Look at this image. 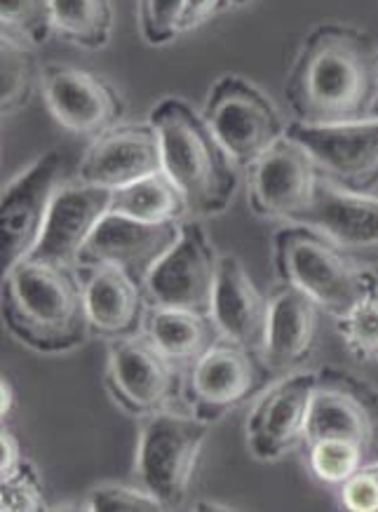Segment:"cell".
<instances>
[{
  "label": "cell",
  "instance_id": "21",
  "mask_svg": "<svg viewBox=\"0 0 378 512\" xmlns=\"http://www.w3.org/2000/svg\"><path fill=\"white\" fill-rule=\"evenodd\" d=\"M268 318L270 299L254 285L245 264L233 254L221 256L212 303V320L216 322L221 339L263 353Z\"/></svg>",
  "mask_w": 378,
  "mask_h": 512
},
{
  "label": "cell",
  "instance_id": "34",
  "mask_svg": "<svg viewBox=\"0 0 378 512\" xmlns=\"http://www.w3.org/2000/svg\"><path fill=\"white\" fill-rule=\"evenodd\" d=\"M231 5H235V0H186L179 19V33L200 29L202 24L219 17L221 12H226Z\"/></svg>",
  "mask_w": 378,
  "mask_h": 512
},
{
  "label": "cell",
  "instance_id": "30",
  "mask_svg": "<svg viewBox=\"0 0 378 512\" xmlns=\"http://www.w3.org/2000/svg\"><path fill=\"white\" fill-rule=\"evenodd\" d=\"M0 510L3 512H38L47 510L43 494V480H40L31 458L19 466L15 473L0 477Z\"/></svg>",
  "mask_w": 378,
  "mask_h": 512
},
{
  "label": "cell",
  "instance_id": "16",
  "mask_svg": "<svg viewBox=\"0 0 378 512\" xmlns=\"http://www.w3.org/2000/svg\"><path fill=\"white\" fill-rule=\"evenodd\" d=\"M184 221L148 224L108 212L80 252L78 266H116L141 287L153 268L177 245Z\"/></svg>",
  "mask_w": 378,
  "mask_h": 512
},
{
  "label": "cell",
  "instance_id": "31",
  "mask_svg": "<svg viewBox=\"0 0 378 512\" xmlns=\"http://www.w3.org/2000/svg\"><path fill=\"white\" fill-rule=\"evenodd\" d=\"M85 510L92 512H151L165 510L158 498L148 494L144 487L104 482L97 484L85 498Z\"/></svg>",
  "mask_w": 378,
  "mask_h": 512
},
{
  "label": "cell",
  "instance_id": "29",
  "mask_svg": "<svg viewBox=\"0 0 378 512\" xmlns=\"http://www.w3.org/2000/svg\"><path fill=\"white\" fill-rule=\"evenodd\" d=\"M306 449V466L310 475L320 484L339 489L357 470L367 466V456L355 444L341 440H317L303 444Z\"/></svg>",
  "mask_w": 378,
  "mask_h": 512
},
{
  "label": "cell",
  "instance_id": "9",
  "mask_svg": "<svg viewBox=\"0 0 378 512\" xmlns=\"http://www.w3.org/2000/svg\"><path fill=\"white\" fill-rule=\"evenodd\" d=\"M273 369L259 350L219 339L186 372L184 400L198 419L214 423L270 386Z\"/></svg>",
  "mask_w": 378,
  "mask_h": 512
},
{
  "label": "cell",
  "instance_id": "25",
  "mask_svg": "<svg viewBox=\"0 0 378 512\" xmlns=\"http://www.w3.org/2000/svg\"><path fill=\"white\" fill-rule=\"evenodd\" d=\"M52 33L83 50H101L113 33L111 0H50Z\"/></svg>",
  "mask_w": 378,
  "mask_h": 512
},
{
  "label": "cell",
  "instance_id": "17",
  "mask_svg": "<svg viewBox=\"0 0 378 512\" xmlns=\"http://www.w3.org/2000/svg\"><path fill=\"white\" fill-rule=\"evenodd\" d=\"M315 228L353 259L378 261V198L355 193L320 177L308 207L289 221Z\"/></svg>",
  "mask_w": 378,
  "mask_h": 512
},
{
  "label": "cell",
  "instance_id": "20",
  "mask_svg": "<svg viewBox=\"0 0 378 512\" xmlns=\"http://www.w3.org/2000/svg\"><path fill=\"white\" fill-rule=\"evenodd\" d=\"M83 280L90 334L116 341L144 332L148 301L144 287L116 266H76Z\"/></svg>",
  "mask_w": 378,
  "mask_h": 512
},
{
  "label": "cell",
  "instance_id": "4",
  "mask_svg": "<svg viewBox=\"0 0 378 512\" xmlns=\"http://www.w3.org/2000/svg\"><path fill=\"white\" fill-rule=\"evenodd\" d=\"M273 264L280 282L301 289L334 320L378 285L374 271L301 224H285L273 235Z\"/></svg>",
  "mask_w": 378,
  "mask_h": 512
},
{
  "label": "cell",
  "instance_id": "36",
  "mask_svg": "<svg viewBox=\"0 0 378 512\" xmlns=\"http://www.w3.org/2000/svg\"><path fill=\"white\" fill-rule=\"evenodd\" d=\"M0 395H3V407H0V412H3V419H5V416L12 414V402H15V393H12V386L8 379L0 381Z\"/></svg>",
  "mask_w": 378,
  "mask_h": 512
},
{
  "label": "cell",
  "instance_id": "7",
  "mask_svg": "<svg viewBox=\"0 0 378 512\" xmlns=\"http://www.w3.org/2000/svg\"><path fill=\"white\" fill-rule=\"evenodd\" d=\"M186 388V369L139 332L108 343L106 390L125 414L144 419L170 409Z\"/></svg>",
  "mask_w": 378,
  "mask_h": 512
},
{
  "label": "cell",
  "instance_id": "39",
  "mask_svg": "<svg viewBox=\"0 0 378 512\" xmlns=\"http://www.w3.org/2000/svg\"><path fill=\"white\" fill-rule=\"evenodd\" d=\"M376 76H378V52H376Z\"/></svg>",
  "mask_w": 378,
  "mask_h": 512
},
{
  "label": "cell",
  "instance_id": "1",
  "mask_svg": "<svg viewBox=\"0 0 378 512\" xmlns=\"http://www.w3.org/2000/svg\"><path fill=\"white\" fill-rule=\"evenodd\" d=\"M282 92L299 123L336 125L367 118L378 92L376 52L367 33L339 22L315 26L303 38Z\"/></svg>",
  "mask_w": 378,
  "mask_h": 512
},
{
  "label": "cell",
  "instance_id": "24",
  "mask_svg": "<svg viewBox=\"0 0 378 512\" xmlns=\"http://www.w3.org/2000/svg\"><path fill=\"white\" fill-rule=\"evenodd\" d=\"M111 212L148 224L186 221L191 214L184 193L165 170L113 191Z\"/></svg>",
  "mask_w": 378,
  "mask_h": 512
},
{
  "label": "cell",
  "instance_id": "35",
  "mask_svg": "<svg viewBox=\"0 0 378 512\" xmlns=\"http://www.w3.org/2000/svg\"><path fill=\"white\" fill-rule=\"evenodd\" d=\"M24 449L22 444L15 435L10 433V430H3V435H0V477H8L15 473V470L22 466L26 461Z\"/></svg>",
  "mask_w": 378,
  "mask_h": 512
},
{
  "label": "cell",
  "instance_id": "2",
  "mask_svg": "<svg viewBox=\"0 0 378 512\" xmlns=\"http://www.w3.org/2000/svg\"><path fill=\"white\" fill-rule=\"evenodd\" d=\"M0 313L5 329L43 355L71 353L90 336L78 268L24 259L3 273Z\"/></svg>",
  "mask_w": 378,
  "mask_h": 512
},
{
  "label": "cell",
  "instance_id": "22",
  "mask_svg": "<svg viewBox=\"0 0 378 512\" xmlns=\"http://www.w3.org/2000/svg\"><path fill=\"white\" fill-rule=\"evenodd\" d=\"M270 299V318L263 357L275 374L294 372L313 355L320 332V306L287 282H280Z\"/></svg>",
  "mask_w": 378,
  "mask_h": 512
},
{
  "label": "cell",
  "instance_id": "3",
  "mask_svg": "<svg viewBox=\"0 0 378 512\" xmlns=\"http://www.w3.org/2000/svg\"><path fill=\"white\" fill-rule=\"evenodd\" d=\"M162 144V170L184 193L193 217L226 212L238 193L240 167L216 139L202 111L179 97L153 106L151 118Z\"/></svg>",
  "mask_w": 378,
  "mask_h": 512
},
{
  "label": "cell",
  "instance_id": "10",
  "mask_svg": "<svg viewBox=\"0 0 378 512\" xmlns=\"http://www.w3.org/2000/svg\"><path fill=\"white\" fill-rule=\"evenodd\" d=\"M219 261L212 240L195 219L181 224L177 245L144 282L148 306L212 315Z\"/></svg>",
  "mask_w": 378,
  "mask_h": 512
},
{
  "label": "cell",
  "instance_id": "18",
  "mask_svg": "<svg viewBox=\"0 0 378 512\" xmlns=\"http://www.w3.org/2000/svg\"><path fill=\"white\" fill-rule=\"evenodd\" d=\"M162 172L160 134L148 123H120L92 139L78 165V181L108 191Z\"/></svg>",
  "mask_w": 378,
  "mask_h": 512
},
{
  "label": "cell",
  "instance_id": "11",
  "mask_svg": "<svg viewBox=\"0 0 378 512\" xmlns=\"http://www.w3.org/2000/svg\"><path fill=\"white\" fill-rule=\"evenodd\" d=\"M287 137L306 148L320 177L355 193L378 186V120L362 118L336 125L287 123Z\"/></svg>",
  "mask_w": 378,
  "mask_h": 512
},
{
  "label": "cell",
  "instance_id": "6",
  "mask_svg": "<svg viewBox=\"0 0 378 512\" xmlns=\"http://www.w3.org/2000/svg\"><path fill=\"white\" fill-rule=\"evenodd\" d=\"M202 116L240 170L252 167L287 134V123L275 101L238 73L221 76L209 87Z\"/></svg>",
  "mask_w": 378,
  "mask_h": 512
},
{
  "label": "cell",
  "instance_id": "32",
  "mask_svg": "<svg viewBox=\"0 0 378 512\" xmlns=\"http://www.w3.org/2000/svg\"><path fill=\"white\" fill-rule=\"evenodd\" d=\"M186 0H139L141 36L148 45H167L179 33V19Z\"/></svg>",
  "mask_w": 378,
  "mask_h": 512
},
{
  "label": "cell",
  "instance_id": "28",
  "mask_svg": "<svg viewBox=\"0 0 378 512\" xmlns=\"http://www.w3.org/2000/svg\"><path fill=\"white\" fill-rule=\"evenodd\" d=\"M343 346L360 362H378V285L336 318Z\"/></svg>",
  "mask_w": 378,
  "mask_h": 512
},
{
  "label": "cell",
  "instance_id": "26",
  "mask_svg": "<svg viewBox=\"0 0 378 512\" xmlns=\"http://www.w3.org/2000/svg\"><path fill=\"white\" fill-rule=\"evenodd\" d=\"M0 111L3 118L22 113L31 104L33 94L40 90V71L31 47L12 40L0 43Z\"/></svg>",
  "mask_w": 378,
  "mask_h": 512
},
{
  "label": "cell",
  "instance_id": "38",
  "mask_svg": "<svg viewBox=\"0 0 378 512\" xmlns=\"http://www.w3.org/2000/svg\"><path fill=\"white\" fill-rule=\"evenodd\" d=\"M242 3H249V0H235V5H242Z\"/></svg>",
  "mask_w": 378,
  "mask_h": 512
},
{
  "label": "cell",
  "instance_id": "15",
  "mask_svg": "<svg viewBox=\"0 0 378 512\" xmlns=\"http://www.w3.org/2000/svg\"><path fill=\"white\" fill-rule=\"evenodd\" d=\"M317 372H289L263 390L247 419V449L275 463L303 444Z\"/></svg>",
  "mask_w": 378,
  "mask_h": 512
},
{
  "label": "cell",
  "instance_id": "14",
  "mask_svg": "<svg viewBox=\"0 0 378 512\" xmlns=\"http://www.w3.org/2000/svg\"><path fill=\"white\" fill-rule=\"evenodd\" d=\"M320 179L315 160L292 137H282L247 167V198L256 217L289 224L308 207Z\"/></svg>",
  "mask_w": 378,
  "mask_h": 512
},
{
  "label": "cell",
  "instance_id": "19",
  "mask_svg": "<svg viewBox=\"0 0 378 512\" xmlns=\"http://www.w3.org/2000/svg\"><path fill=\"white\" fill-rule=\"evenodd\" d=\"M113 191L83 181L59 186L47 212L43 233L29 259L57 266H78L80 252L97 231L101 219L111 212Z\"/></svg>",
  "mask_w": 378,
  "mask_h": 512
},
{
  "label": "cell",
  "instance_id": "8",
  "mask_svg": "<svg viewBox=\"0 0 378 512\" xmlns=\"http://www.w3.org/2000/svg\"><path fill=\"white\" fill-rule=\"evenodd\" d=\"M341 440L378 463V390L348 369H317L303 444Z\"/></svg>",
  "mask_w": 378,
  "mask_h": 512
},
{
  "label": "cell",
  "instance_id": "27",
  "mask_svg": "<svg viewBox=\"0 0 378 512\" xmlns=\"http://www.w3.org/2000/svg\"><path fill=\"white\" fill-rule=\"evenodd\" d=\"M0 36L31 50L45 45L52 36L50 0H0Z\"/></svg>",
  "mask_w": 378,
  "mask_h": 512
},
{
  "label": "cell",
  "instance_id": "23",
  "mask_svg": "<svg viewBox=\"0 0 378 512\" xmlns=\"http://www.w3.org/2000/svg\"><path fill=\"white\" fill-rule=\"evenodd\" d=\"M144 332L167 357L188 372L221 339L212 315L148 306Z\"/></svg>",
  "mask_w": 378,
  "mask_h": 512
},
{
  "label": "cell",
  "instance_id": "33",
  "mask_svg": "<svg viewBox=\"0 0 378 512\" xmlns=\"http://www.w3.org/2000/svg\"><path fill=\"white\" fill-rule=\"evenodd\" d=\"M339 498L350 512H378V463H367L343 482Z\"/></svg>",
  "mask_w": 378,
  "mask_h": 512
},
{
  "label": "cell",
  "instance_id": "13",
  "mask_svg": "<svg viewBox=\"0 0 378 512\" xmlns=\"http://www.w3.org/2000/svg\"><path fill=\"white\" fill-rule=\"evenodd\" d=\"M40 94L52 118L76 137L97 139L123 123L127 113L123 94L108 80L69 64L43 66Z\"/></svg>",
  "mask_w": 378,
  "mask_h": 512
},
{
  "label": "cell",
  "instance_id": "5",
  "mask_svg": "<svg viewBox=\"0 0 378 512\" xmlns=\"http://www.w3.org/2000/svg\"><path fill=\"white\" fill-rule=\"evenodd\" d=\"M209 426L191 409L179 412L174 407L141 419L134 477L165 510L184 505Z\"/></svg>",
  "mask_w": 378,
  "mask_h": 512
},
{
  "label": "cell",
  "instance_id": "12",
  "mask_svg": "<svg viewBox=\"0 0 378 512\" xmlns=\"http://www.w3.org/2000/svg\"><path fill=\"white\" fill-rule=\"evenodd\" d=\"M64 160L47 151L3 186L0 198V264L3 273L29 259L43 233L47 212L59 191Z\"/></svg>",
  "mask_w": 378,
  "mask_h": 512
},
{
  "label": "cell",
  "instance_id": "37",
  "mask_svg": "<svg viewBox=\"0 0 378 512\" xmlns=\"http://www.w3.org/2000/svg\"><path fill=\"white\" fill-rule=\"evenodd\" d=\"M367 118H371V120H378V92H376V97L371 99V106H369Z\"/></svg>",
  "mask_w": 378,
  "mask_h": 512
}]
</instances>
